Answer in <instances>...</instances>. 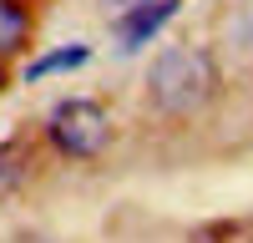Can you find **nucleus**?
<instances>
[{
	"label": "nucleus",
	"instance_id": "nucleus-4",
	"mask_svg": "<svg viewBox=\"0 0 253 243\" xmlns=\"http://www.w3.org/2000/svg\"><path fill=\"white\" fill-rule=\"evenodd\" d=\"M31 36V15L20 0H0V56H15Z\"/></svg>",
	"mask_w": 253,
	"mask_h": 243
},
{
	"label": "nucleus",
	"instance_id": "nucleus-6",
	"mask_svg": "<svg viewBox=\"0 0 253 243\" xmlns=\"http://www.w3.org/2000/svg\"><path fill=\"white\" fill-rule=\"evenodd\" d=\"M26 167H31V152H26V142H0V198H10V193L20 188Z\"/></svg>",
	"mask_w": 253,
	"mask_h": 243
},
{
	"label": "nucleus",
	"instance_id": "nucleus-7",
	"mask_svg": "<svg viewBox=\"0 0 253 243\" xmlns=\"http://www.w3.org/2000/svg\"><path fill=\"white\" fill-rule=\"evenodd\" d=\"M0 91H5V71H0Z\"/></svg>",
	"mask_w": 253,
	"mask_h": 243
},
{
	"label": "nucleus",
	"instance_id": "nucleus-5",
	"mask_svg": "<svg viewBox=\"0 0 253 243\" xmlns=\"http://www.w3.org/2000/svg\"><path fill=\"white\" fill-rule=\"evenodd\" d=\"M86 61H91L86 46H61V51H51V56L31 61V66H26V81H46V76H56V71H76V66H86Z\"/></svg>",
	"mask_w": 253,
	"mask_h": 243
},
{
	"label": "nucleus",
	"instance_id": "nucleus-1",
	"mask_svg": "<svg viewBox=\"0 0 253 243\" xmlns=\"http://www.w3.org/2000/svg\"><path fill=\"white\" fill-rule=\"evenodd\" d=\"M218 91V66L208 51H162L152 61V76H147V96H152V107L167 112V117H187L198 112L208 96Z\"/></svg>",
	"mask_w": 253,
	"mask_h": 243
},
{
	"label": "nucleus",
	"instance_id": "nucleus-3",
	"mask_svg": "<svg viewBox=\"0 0 253 243\" xmlns=\"http://www.w3.org/2000/svg\"><path fill=\"white\" fill-rule=\"evenodd\" d=\"M182 0H142V5H126L117 20H112V36H117V51H142L167 20L177 15Z\"/></svg>",
	"mask_w": 253,
	"mask_h": 243
},
{
	"label": "nucleus",
	"instance_id": "nucleus-2",
	"mask_svg": "<svg viewBox=\"0 0 253 243\" xmlns=\"http://www.w3.org/2000/svg\"><path fill=\"white\" fill-rule=\"evenodd\" d=\"M46 137L56 142V152H66V157H96L101 147H107V137H112V117H107L101 101L66 96V101L51 112Z\"/></svg>",
	"mask_w": 253,
	"mask_h": 243
}]
</instances>
